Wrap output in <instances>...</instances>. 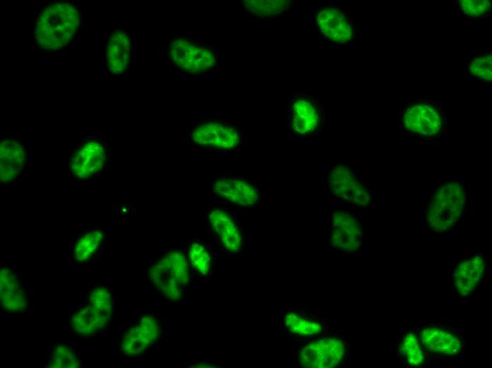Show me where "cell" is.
Wrapping results in <instances>:
<instances>
[{
  "instance_id": "21",
  "label": "cell",
  "mask_w": 492,
  "mask_h": 368,
  "mask_svg": "<svg viewBox=\"0 0 492 368\" xmlns=\"http://www.w3.org/2000/svg\"><path fill=\"white\" fill-rule=\"evenodd\" d=\"M148 274L153 285L165 297L172 301H180L182 299V286L164 256L150 268Z\"/></svg>"
},
{
  "instance_id": "25",
  "label": "cell",
  "mask_w": 492,
  "mask_h": 368,
  "mask_svg": "<svg viewBox=\"0 0 492 368\" xmlns=\"http://www.w3.org/2000/svg\"><path fill=\"white\" fill-rule=\"evenodd\" d=\"M103 234L99 230H92L83 234L74 247V258L77 262L88 261L101 246Z\"/></svg>"
},
{
  "instance_id": "20",
  "label": "cell",
  "mask_w": 492,
  "mask_h": 368,
  "mask_svg": "<svg viewBox=\"0 0 492 368\" xmlns=\"http://www.w3.org/2000/svg\"><path fill=\"white\" fill-rule=\"evenodd\" d=\"M25 163L23 146L12 139L4 140L0 146V178L4 183L13 181L20 174Z\"/></svg>"
},
{
  "instance_id": "11",
  "label": "cell",
  "mask_w": 492,
  "mask_h": 368,
  "mask_svg": "<svg viewBox=\"0 0 492 368\" xmlns=\"http://www.w3.org/2000/svg\"><path fill=\"white\" fill-rule=\"evenodd\" d=\"M161 325L153 316H143L139 323L129 328L122 336V350L127 356L145 353L160 338Z\"/></svg>"
},
{
  "instance_id": "31",
  "label": "cell",
  "mask_w": 492,
  "mask_h": 368,
  "mask_svg": "<svg viewBox=\"0 0 492 368\" xmlns=\"http://www.w3.org/2000/svg\"><path fill=\"white\" fill-rule=\"evenodd\" d=\"M461 13L472 17H479L486 13L491 7V3L486 0L459 1Z\"/></svg>"
},
{
  "instance_id": "30",
  "label": "cell",
  "mask_w": 492,
  "mask_h": 368,
  "mask_svg": "<svg viewBox=\"0 0 492 368\" xmlns=\"http://www.w3.org/2000/svg\"><path fill=\"white\" fill-rule=\"evenodd\" d=\"M470 73L483 81H491L492 79V55L488 52L474 57L469 65Z\"/></svg>"
},
{
  "instance_id": "15",
  "label": "cell",
  "mask_w": 492,
  "mask_h": 368,
  "mask_svg": "<svg viewBox=\"0 0 492 368\" xmlns=\"http://www.w3.org/2000/svg\"><path fill=\"white\" fill-rule=\"evenodd\" d=\"M486 270V260L481 255H474L459 263L454 272V286L458 294H471L481 280Z\"/></svg>"
},
{
  "instance_id": "1",
  "label": "cell",
  "mask_w": 492,
  "mask_h": 368,
  "mask_svg": "<svg viewBox=\"0 0 492 368\" xmlns=\"http://www.w3.org/2000/svg\"><path fill=\"white\" fill-rule=\"evenodd\" d=\"M78 25L76 8L69 3L57 2L47 6L38 16L35 36L41 47L57 50L70 43Z\"/></svg>"
},
{
  "instance_id": "18",
  "label": "cell",
  "mask_w": 492,
  "mask_h": 368,
  "mask_svg": "<svg viewBox=\"0 0 492 368\" xmlns=\"http://www.w3.org/2000/svg\"><path fill=\"white\" fill-rule=\"evenodd\" d=\"M211 226L223 246L231 253L238 252L242 246V233L233 217L221 209L213 210L209 214Z\"/></svg>"
},
{
  "instance_id": "3",
  "label": "cell",
  "mask_w": 492,
  "mask_h": 368,
  "mask_svg": "<svg viewBox=\"0 0 492 368\" xmlns=\"http://www.w3.org/2000/svg\"><path fill=\"white\" fill-rule=\"evenodd\" d=\"M324 127L322 103L308 93H298L288 103V132L298 137L321 134Z\"/></svg>"
},
{
  "instance_id": "24",
  "label": "cell",
  "mask_w": 492,
  "mask_h": 368,
  "mask_svg": "<svg viewBox=\"0 0 492 368\" xmlns=\"http://www.w3.org/2000/svg\"><path fill=\"white\" fill-rule=\"evenodd\" d=\"M88 305L108 323L114 314V298L108 287L100 285L90 293Z\"/></svg>"
},
{
  "instance_id": "2",
  "label": "cell",
  "mask_w": 492,
  "mask_h": 368,
  "mask_svg": "<svg viewBox=\"0 0 492 368\" xmlns=\"http://www.w3.org/2000/svg\"><path fill=\"white\" fill-rule=\"evenodd\" d=\"M465 205L466 190L462 182L451 180L440 185L428 203V225L435 232L452 229L462 217Z\"/></svg>"
},
{
  "instance_id": "28",
  "label": "cell",
  "mask_w": 492,
  "mask_h": 368,
  "mask_svg": "<svg viewBox=\"0 0 492 368\" xmlns=\"http://www.w3.org/2000/svg\"><path fill=\"white\" fill-rule=\"evenodd\" d=\"M400 350L409 365L419 367L423 364L424 356L418 338L414 333H409L404 336L401 343Z\"/></svg>"
},
{
  "instance_id": "27",
  "label": "cell",
  "mask_w": 492,
  "mask_h": 368,
  "mask_svg": "<svg viewBox=\"0 0 492 368\" xmlns=\"http://www.w3.org/2000/svg\"><path fill=\"white\" fill-rule=\"evenodd\" d=\"M164 257L180 284L182 287L187 285L190 280V270L183 253L171 250Z\"/></svg>"
},
{
  "instance_id": "29",
  "label": "cell",
  "mask_w": 492,
  "mask_h": 368,
  "mask_svg": "<svg viewBox=\"0 0 492 368\" xmlns=\"http://www.w3.org/2000/svg\"><path fill=\"white\" fill-rule=\"evenodd\" d=\"M188 257L192 266L199 274L206 275L209 272L211 257L202 244L193 243L189 248Z\"/></svg>"
},
{
  "instance_id": "17",
  "label": "cell",
  "mask_w": 492,
  "mask_h": 368,
  "mask_svg": "<svg viewBox=\"0 0 492 368\" xmlns=\"http://www.w3.org/2000/svg\"><path fill=\"white\" fill-rule=\"evenodd\" d=\"M131 41L124 30L114 32L106 47V62L109 71L114 75H122L130 62Z\"/></svg>"
},
{
  "instance_id": "8",
  "label": "cell",
  "mask_w": 492,
  "mask_h": 368,
  "mask_svg": "<svg viewBox=\"0 0 492 368\" xmlns=\"http://www.w3.org/2000/svg\"><path fill=\"white\" fill-rule=\"evenodd\" d=\"M402 123L413 134L432 137L441 132L444 120L437 105L425 100H416L406 105Z\"/></svg>"
},
{
  "instance_id": "9",
  "label": "cell",
  "mask_w": 492,
  "mask_h": 368,
  "mask_svg": "<svg viewBox=\"0 0 492 368\" xmlns=\"http://www.w3.org/2000/svg\"><path fill=\"white\" fill-rule=\"evenodd\" d=\"M329 241L338 251L352 252L361 248L363 231L359 219L344 210L332 212L329 218Z\"/></svg>"
},
{
  "instance_id": "13",
  "label": "cell",
  "mask_w": 492,
  "mask_h": 368,
  "mask_svg": "<svg viewBox=\"0 0 492 368\" xmlns=\"http://www.w3.org/2000/svg\"><path fill=\"white\" fill-rule=\"evenodd\" d=\"M0 301L1 307L9 313L25 312L28 306V296L25 287L8 266L0 269Z\"/></svg>"
},
{
  "instance_id": "12",
  "label": "cell",
  "mask_w": 492,
  "mask_h": 368,
  "mask_svg": "<svg viewBox=\"0 0 492 368\" xmlns=\"http://www.w3.org/2000/svg\"><path fill=\"white\" fill-rule=\"evenodd\" d=\"M106 162L104 145L97 141H88L75 151L69 162V170L75 177L86 179L100 172Z\"/></svg>"
},
{
  "instance_id": "5",
  "label": "cell",
  "mask_w": 492,
  "mask_h": 368,
  "mask_svg": "<svg viewBox=\"0 0 492 368\" xmlns=\"http://www.w3.org/2000/svg\"><path fill=\"white\" fill-rule=\"evenodd\" d=\"M327 184L333 195L349 205L363 207L371 202L370 193L362 179L346 163H332L327 173Z\"/></svg>"
},
{
  "instance_id": "14",
  "label": "cell",
  "mask_w": 492,
  "mask_h": 368,
  "mask_svg": "<svg viewBox=\"0 0 492 368\" xmlns=\"http://www.w3.org/2000/svg\"><path fill=\"white\" fill-rule=\"evenodd\" d=\"M214 192L227 201L239 206H252L259 200L260 192L249 180L222 178L215 181Z\"/></svg>"
},
{
  "instance_id": "23",
  "label": "cell",
  "mask_w": 492,
  "mask_h": 368,
  "mask_svg": "<svg viewBox=\"0 0 492 368\" xmlns=\"http://www.w3.org/2000/svg\"><path fill=\"white\" fill-rule=\"evenodd\" d=\"M293 2L289 0H245L246 11L259 18H275L286 14Z\"/></svg>"
},
{
  "instance_id": "22",
  "label": "cell",
  "mask_w": 492,
  "mask_h": 368,
  "mask_svg": "<svg viewBox=\"0 0 492 368\" xmlns=\"http://www.w3.org/2000/svg\"><path fill=\"white\" fill-rule=\"evenodd\" d=\"M108 322L95 312L88 304L77 309L71 316V330L81 336H90L102 328Z\"/></svg>"
},
{
  "instance_id": "7",
  "label": "cell",
  "mask_w": 492,
  "mask_h": 368,
  "mask_svg": "<svg viewBox=\"0 0 492 368\" xmlns=\"http://www.w3.org/2000/svg\"><path fill=\"white\" fill-rule=\"evenodd\" d=\"M314 23L321 35L334 43L345 44L355 37L352 18L339 6H318L314 11Z\"/></svg>"
},
{
  "instance_id": "19",
  "label": "cell",
  "mask_w": 492,
  "mask_h": 368,
  "mask_svg": "<svg viewBox=\"0 0 492 368\" xmlns=\"http://www.w3.org/2000/svg\"><path fill=\"white\" fill-rule=\"evenodd\" d=\"M424 348L430 352L453 356L462 348L460 339L454 333L438 327H427L420 332Z\"/></svg>"
},
{
  "instance_id": "16",
  "label": "cell",
  "mask_w": 492,
  "mask_h": 368,
  "mask_svg": "<svg viewBox=\"0 0 492 368\" xmlns=\"http://www.w3.org/2000/svg\"><path fill=\"white\" fill-rule=\"evenodd\" d=\"M283 324L287 332L298 338H312L321 335L325 329L322 319L307 312L289 309L283 312Z\"/></svg>"
},
{
  "instance_id": "6",
  "label": "cell",
  "mask_w": 492,
  "mask_h": 368,
  "mask_svg": "<svg viewBox=\"0 0 492 368\" xmlns=\"http://www.w3.org/2000/svg\"><path fill=\"white\" fill-rule=\"evenodd\" d=\"M169 58L180 69L197 74L212 69L217 58L209 47L184 37L174 38L169 47Z\"/></svg>"
},
{
  "instance_id": "10",
  "label": "cell",
  "mask_w": 492,
  "mask_h": 368,
  "mask_svg": "<svg viewBox=\"0 0 492 368\" xmlns=\"http://www.w3.org/2000/svg\"><path fill=\"white\" fill-rule=\"evenodd\" d=\"M193 140L199 145L220 150H233L240 144L242 134L238 127L228 122L211 121L196 127Z\"/></svg>"
},
{
  "instance_id": "26",
  "label": "cell",
  "mask_w": 492,
  "mask_h": 368,
  "mask_svg": "<svg viewBox=\"0 0 492 368\" xmlns=\"http://www.w3.org/2000/svg\"><path fill=\"white\" fill-rule=\"evenodd\" d=\"M52 368H78L81 359L76 350L71 345H59L54 347L49 363Z\"/></svg>"
},
{
  "instance_id": "4",
  "label": "cell",
  "mask_w": 492,
  "mask_h": 368,
  "mask_svg": "<svg viewBox=\"0 0 492 368\" xmlns=\"http://www.w3.org/2000/svg\"><path fill=\"white\" fill-rule=\"evenodd\" d=\"M345 341L336 336L306 339L297 347L298 362L307 368H330L341 364L346 357Z\"/></svg>"
}]
</instances>
